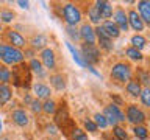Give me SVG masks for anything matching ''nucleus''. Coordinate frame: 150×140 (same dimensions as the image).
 Masks as SVG:
<instances>
[{
	"label": "nucleus",
	"instance_id": "obj_24",
	"mask_svg": "<svg viewBox=\"0 0 150 140\" xmlns=\"http://www.w3.org/2000/svg\"><path fill=\"white\" fill-rule=\"evenodd\" d=\"M30 67L35 73H38L39 76H44V70H42V64L38 59H31L30 61Z\"/></svg>",
	"mask_w": 150,
	"mask_h": 140
},
{
	"label": "nucleus",
	"instance_id": "obj_15",
	"mask_svg": "<svg viewBox=\"0 0 150 140\" xmlns=\"http://www.w3.org/2000/svg\"><path fill=\"white\" fill-rule=\"evenodd\" d=\"M33 90H35L38 98H49L50 97V87L45 86V84H41V83L35 84V86H33Z\"/></svg>",
	"mask_w": 150,
	"mask_h": 140
},
{
	"label": "nucleus",
	"instance_id": "obj_20",
	"mask_svg": "<svg viewBox=\"0 0 150 140\" xmlns=\"http://www.w3.org/2000/svg\"><path fill=\"white\" fill-rule=\"evenodd\" d=\"M127 92L130 93V95H133V97H138L141 95V84L138 81H130L128 84H127Z\"/></svg>",
	"mask_w": 150,
	"mask_h": 140
},
{
	"label": "nucleus",
	"instance_id": "obj_4",
	"mask_svg": "<svg viewBox=\"0 0 150 140\" xmlns=\"http://www.w3.org/2000/svg\"><path fill=\"white\" fill-rule=\"evenodd\" d=\"M63 16H64V20L67 22L69 27H75L80 20H81V13H80V9L75 6V5H72V3L64 5Z\"/></svg>",
	"mask_w": 150,
	"mask_h": 140
},
{
	"label": "nucleus",
	"instance_id": "obj_30",
	"mask_svg": "<svg viewBox=\"0 0 150 140\" xmlns=\"http://www.w3.org/2000/svg\"><path fill=\"white\" fill-rule=\"evenodd\" d=\"M105 118H106V121H108V125H112V126H116L117 125V118H116V115L112 114V112L108 109H105Z\"/></svg>",
	"mask_w": 150,
	"mask_h": 140
},
{
	"label": "nucleus",
	"instance_id": "obj_1",
	"mask_svg": "<svg viewBox=\"0 0 150 140\" xmlns=\"http://www.w3.org/2000/svg\"><path fill=\"white\" fill-rule=\"evenodd\" d=\"M0 59L5 64H19L23 61V53L16 47L0 45Z\"/></svg>",
	"mask_w": 150,
	"mask_h": 140
},
{
	"label": "nucleus",
	"instance_id": "obj_10",
	"mask_svg": "<svg viewBox=\"0 0 150 140\" xmlns=\"http://www.w3.org/2000/svg\"><path fill=\"white\" fill-rule=\"evenodd\" d=\"M128 22H130V25H131V28L133 30H136V31H142L144 30V23H142V19H141L139 16H138V13L136 11H130L128 13Z\"/></svg>",
	"mask_w": 150,
	"mask_h": 140
},
{
	"label": "nucleus",
	"instance_id": "obj_26",
	"mask_svg": "<svg viewBox=\"0 0 150 140\" xmlns=\"http://www.w3.org/2000/svg\"><path fill=\"white\" fill-rule=\"evenodd\" d=\"M127 56H128L130 59H133V61H141L142 59V53H141L139 50H136V48H127Z\"/></svg>",
	"mask_w": 150,
	"mask_h": 140
},
{
	"label": "nucleus",
	"instance_id": "obj_19",
	"mask_svg": "<svg viewBox=\"0 0 150 140\" xmlns=\"http://www.w3.org/2000/svg\"><path fill=\"white\" fill-rule=\"evenodd\" d=\"M9 98H11V89H9L6 84H2V86H0V104L8 103Z\"/></svg>",
	"mask_w": 150,
	"mask_h": 140
},
{
	"label": "nucleus",
	"instance_id": "obj_34",
	"mask_svg": "<svg viewBox=\"0 0 150 140\" xmlns=\"http://www.w3.org/2000/svg\"><path fill=\"white\" fill-rule=\"evenodd\" d=\"M94 31H96V34H97L98 39H111V37L108 36V33L105 31V28H103V27H97Z\"/></svg>",
	"mask_w": 150,
	"mask_h": 140
},
{
	"label": "nucleus",
	"instance_id": "obj_39",
	"mask_svg": "<svg viewBox=\"0 0 150 140\" xmlns=\"http://www.w3.org/2000/svg\"><path fill=\"white\" fill-rule=\"evenodd\" d=\"M30 106H31V111H33V112H39V111H42V104L39 103V100H33Z\"/></svg>",
	"mask_w": 150,
	"mask_h": 140
},
{
	"label": "nucleus",
	"instance_id": "obj_9",
	"mask_svg": "<svg viewBox=\"0 0 150 140\" xmlns=\"http://www.w3.org/2000/svg\"><path fill=\"white\" fill-rule=\"evenodd\" d=\"M41 59H42V62H44V65L47 69H55V53H53V50H50V48H44L42 50V53H41Z\"/></svg>",
	"mask_w": 150,
	"mask_h": 140
},
{
	"label": "nucleus",
	"instance_id": "obj_41",
	"mask_svg": "<svg viewBox=\"0 0 150 140\" xmlns=\"http://www.w3.org/2000/svg\"><path fill=\"white\" fill-rule=\"evenodd\" d=\"M83 134H84V132H83V131H81V129H78V128H75V129H74V132H72V137H74V139H78V137H80V135H83Z\"/></svg>",
	"mask_w": 150,
	"mask_h": 140
},
{
	"label": "nucleus",
	"instance_id": "obj_8",
	"mask_svg": "<svg viewBox=\"0 0 150 140\" xmlns=\"http://www.w3.org/2000/svg\"><path fill=\"white\" fill-rule=\"evenodd\" d=\"M114 23L117 25L120 31H127L128 30V19H127L125 13L122 11V9H117L114 13Z\"/></svg>",
	"mask_w": 150,
	"mask_h": 140
},
{
	"label": "nucleus",
	"instance_id": "obj_13",
	"mask_svg": "<svg viewBox=\"0 0 150 140\" xmlns=\"http://www.w3.org/2000/svg\"><path fill=\"white\" fill-rule=\"evenodd\" d=\"M138 8H139V13L142 16V19L147 23H150V2L141 0V2H138Z\"/></svg>",
	"mask_w": 150,
	"mask_h": 140
},
{
	"label": "nucleus",
	"instance_id": "obj_17",
	"mask_svg": "<svg viewBox=\"0 0 150 140\" xmlns=\"http://www.w3.org/2000/svg\"><path fill=\"white\" fill-rule=\"evenodd\" d=\"M50 83L56 90H64L66 89V83H64L63 75H53V76H50Z\"/></svg>",
	"mask_w": 150,
	"mask_h": 140
},
{
	"label": "nucleus",
	"instance_id": "obj_22",
	"mask_svg": "<svg viewBox=\"0 0 150 140\" xmlns=\"http://www.w3.org/2000/svg\"><path fill=\"white\" fill-rule=\"evenodd\" d=\"M131 44H133V48L136 50H142L144 47H145V39L142 36H139V34H136L131 37Z\"/></svg>",
	"mask_w": 150,
	"mask_h": 140
},
{
	"label": "nucleus",
	"instance_id": "obj_3",
	"mask_svg": "<svg viewBox=\"0 0 150 140\" xmlns=\"http://www.w3.org/2000/svg\"><path fill=\"white\" fill-rule=\"evenodd\" d=\"M81 58L84 61L86 65H92V64H97L100 61V51L96 45H91V44H84L81 47Z\"/></svg>",
	"mask_w": 150,
	"mask_h": 140
},
{
	"label": "nucleus",
	"instance_id": "obj_14",
	"mask_svg": "<svg viewBox=\"0 0 150 140\" xmlns=\"http://www.w3.org/2000/svg\"><path fill=\"white\" fill-rule=\"evenodd\" d=\"M13 120H14V123L19 125V126H27L28 125V117L25 114V111H22V109H17V111L13 112Z\"/></svg>",
	"mask_w": 150,
	"mask_h": 140
},
{
	"label": "nucleus",
	"instance_id": "obj_21",
	"mask_svg": "<svg viewBox=\"0 0 150 140\" xmlns=\"http://www.w3.org/2000/svg\"><path fill=\"white\" fill-rule=\"evenodd\" d=\"M47 44V37L44 34H39V36H35L33 37V41H31V45H33V48H42Z\"/></svg>",
	"mask_w": 150,
	"mask_h": 140
},
{
	"label": "nucleus",
	"instance_id": "obj_48",
	"mask_svg": "<svg viewBox=\"0 0 150 140\" xmlns=\"http://www.w3.org/2000/svg\"><path fill=\"white\" fill-rule=\"evenodd\" d=\"M0 31H2V27H0Z\"/></svg>",
	"mask_w": 150,
	"mask_h": 140
},
{
	"label": "nucleus",
	"instance_id": "obj_33",
	"mask_svg": "<svg viewBox=\"0 0 150 140\" xmlns=\"http://www.w3.org/2000/svg\"><path fill=\"white\" fill-rule=\"evenodd\" d=\"M114 134H116V139H119V140H127V139H128L125 129L119 128V126H116V128H114Z\"/></svg>",
	"mask_w": 150,
	"mask_h": 140
},
{
	"label": "nucleus",
	"instance_id": "obj_32",
	"mask_svg": "<svg viewBox=\"0 0 150 140\" xmlns=\"http://www.w3.org/2000/svg\"><path fill=\"white\" fill-rule=\"evenodd\" d=\"M141 100H142V103L145 106H149L150 107V89H144L142 92H141Z\"/></svg>",
	"mask_w": 150,
	"mask_h": 140
},
{
	"label": "nucleus",
	"instance_id": "obj_42",
	"mask_svg": "<svg viewBox=\"0 0 150 140\" xmlns=\"http://www.w3.org/2000/svg\"><path fill=\"white\" fill-rule=\"evenodd\" d=\"M47 131H49L50 134H56V132H58V131H56V128H55L53 125H49V126H47Z\"/></svg>",
	"mask_w": 150,
	"mask_h": 140
},
{
	"label": "nucleus",
	"instance_id": "obj_35",
	"mask_svg": "<svg viewBox=\"0 0 150 140\" xmlns=\"http://www.w3.org/2000/svg\"><path fill=\"white\" fill-rule=\"evenodd\" d=\"M13 17H14L13 11H2V13H0V19H2L3 22H11Z\"/></svg>",
	"mask_w": 150,
	"mask_h": 140
},
{
	"label": "nucleus",
	"instance_id": "obj_12",
	"mask_svg": "<svg viewBox=\"0 0 150 140\" xmlns=\"http://www.w3.org/2000/svg\"><path fill=\"white\" fill-rule=\"evenodd\" d=\"M8 39L13 44V47H16V48H19V47H25V44H27L25 37L21 36L17 31H13V30L8 31Z\"/></svg>",
	"mask_w": 150,
	"mask_h": 140
},
{
	"label": "nucleus",
	"instance_id": "obj_29",
	"mask_svg": "<svg viewBox=\"0 0 150 140\" xmlns=\"http://www.w3.org/2000/svg\"><path fill=\"white\" fill-rule=\"evenodd\" d=\"M94 123L97 125V128H98V126H100V128H106V126H108V121L105 118V115H100V114L94 115Z\"/></svg>",
	"mask_w": 150,
	"mask_h": 140
},
{
	"label": "nucleus",
	"instance_id": "obj_36",
	"mask_svg": "<svg viewBox=\"0 0 150 140\" xmlns=\"http://www.w3.org/2000/svg\"><path fill=\"white\" fill-rule=\"evenodd\" d=\"M64 120H67V112H66V109H64V112H63V109H61L58 114H56V123L61 125Z\"/></svg>",
	"mask_w": 150,
	"mask_h": 140
},
{
	"label": "nucleus",
	"instance_id": "obj_37",
	"mask_svg": "<svg viewBox=\"0 0 150 140\" xmlns=\"http://www.w3.org/2000/svg\"><path fill=\"white\" fill-rule=\"evenodd\" d=\"M84 128H86L88 131H91V132H96V131H97V125L94 123L92 120H86V121H84Z\"/></svg>",
	"mask_w": 150,
	"mask_h": 140
},
{
	"label": "nucleus",
	"instance_id": "obj_44",
	"mask_svg": "<svg viewBox=\"0 0 150 140\" xmlns=\"http://www.w3.org/2000/svg\"><path fill=\"white\" fill-rule=\"evenodd\" d=\"M88 69H89V70H91V72H92L94 75H97V76H100V73H98V72H97V70H96V69H94V67H92V65H88Z\"/></svg>",
	"mask_w": 150,
	"mask_h": 140
},
{
	"label": "nucleus",
	"instance_id": "obj_16",
	"mask_svg": "<svg viewBox=\"0 0 150 140\" xmlns=\"http://www.w3.org/2000/svg\"><path fill=\"white\" fill-rule=\"evenodd\" d=\"M103 28H105V31L108 33V36H110V37H117L120 34V30L117 28L116 23L111 22V20H106L105 23H103Z\"/></svg>",
	"mask_w": 150,
	"mask_h": 140
},
{
	"label": "nucleus",
	"instance_id": "obj_45",
	"mask_svg": "<svg viewBox=\"0 0 150 140\" xmlns=\"http://www.w3.org/2000/svg\"><path fill=\"white\" fill-rule=\"evenodd\" d=\"M75 140H89V139H88V135H86V134H83V135H80V137H78V139H75Z\"/></svg>",
	"mask_w": 150,
	"mask_h": 140
},
{
	"label": "nucleus",
	"instance_id": "obj_38",
	"mask_svg": "<svg viewBox=\"0 0 150 140\" xmlns=\"http://www.w3.org/2000/svg\"><path fill=\"white\" fill-rule=\"evenodd\" d=\"M67 33H69V36L72 37V39H80V31L77 30V28L69 27V28H67Z\"/></svg>",
	"mask_w": 150,
	"mask_h": 140
},
{
	"label": "nucleus",
	"instance_id": "obj_18",
	"mask_svg": "<svg viewBox=\"0 0 150 140\" xmlns=\"http://www.w3.org/2000/svg\"><path fill=\"white\" fill-rule=\"evenodd\" d=\"M66 45H67L69 51L72 53V58H74V61H75V62H77L78 65H81V67H84L86 64H84V61H83V58H81V55L78 53V50L75 48V47H74L72 44H70V42H66Z\"/></svg>",
	"mask_w": 150,
	"mask_h": 140
},
{
	"label": "nucleus",
	"instance_id": "obj_5",
	"mask_svg": "<svg viewBox=\"0 0 150 140\" xmlns=\"http://www.w3.org/2000/svg\"><path fill=\"white\" fill-rule=\"evenodd\" d=\"M13 76H14V84H16V86H21V81H23V86H28L25 78L30 81V70H28L27 65H21V67L14 69Z\"/></svg>",
	"mask_w": 150,
	"mask_h": 140
},
{
	"label": "nucleus",
	"instance_id": "obj_23",
	"mask_svg": "<svg viewBox=\"0 0 150 140\" xmlns=\"http://www.w3.org/2000/svg\"><path fill=\"white\" fill-rule=\"evenodd\" d=\"M0 81L3 84H8L11 81V72H9V69H6L5 65H0Z\"/></svg>",
	"mask_w": 150,
	"mask_h": 140
},
{
	"label": "nucleus",
	"instance_id": "obj_46",
	"mask_svg": "<svg viewBox=\"0 0 150 140\" xmlns=\"http://www.w3.org/2000/svg\"><path fill=\"white\" fill-rule=\"evenodd\" d=\"M2 129H3V125H2V121H0V132H2Z\"/></svg>",
	"mask_w": 150,
	"mask_h": 140
},
{
	"label": "nucleus",
	"instance_id": "obj_25",
	"mask_svg": "<svg viewBox=\"0 0 150 140\" xmlns=\"http://www.w3.org/2000/svg\"><path fill=\"white\" fill-rule=\"evenodd\" d=\"M88 14H89V19H91L94 23H98V22L102 20V16H100V13L97 11V8H96V6H91V8H89Z\"/></svg>",
	"mask_w": 150,
	"mask_h": 140
},
{
	"label": "nucleus",
	"instance_id": "obj_2",
	"mask_svg": "<svg viewBox=\"0 0 150 140\" xmlns=\"http://www.w3.org/2000/svg\"><path fill=\"white\" fill-rule=\"evenodd\" d=\"M111 78L116 79V81H119V83L130 81V78H131V67L128 64H124V62H119V64L112 65Z\"/></svg>",
	"mask_w": 150,
	"mask_h": 140
},
{
	"label": "nucleus",
	"instance_id": "obj_40",
	"mask_svg": "<svg viewBox=\"0 0 150 140\" xmlns=\"http://www.w3.org/2000/svg\"><path fill=\"white\" fill-rule=\"evenodd\" d=\"M139 78H141V81H142L145 86H149V84H150V76L144 72V70H141V72H139Z\"/></svg>",
	"mask_w": 150,
	"mask_h": 140
},
{
	"label": "nucleus",
	"instance_id": "obj_11",
	"mask_svg": "<svg viewBox=\"0 0 150 140\" xmlns=\"http://www.w3.org/2000/svg\"><path fill=\"white\" fill-rule=\"evenodd\" d=\"M96 8H97V11L100 13V16L102 19H108V17H111V14H112V6L108 2H103V0H98V2H96Z\"/></svg>",
	"mask_w": 150,
	"mask_h": 140
},
{
	"label": "nucleus",
	"instance_id": "obj_43",
	"mask_svg": "<svg viewBox=\"0 0 150 140\" xmlns=\"http://www.w3.org/2000/svg\"><path fill=\"white\" fill-rule=\"evenodd\" d=\"M17 3H19V6H21V8H25V9L28 8V2H23V0H19Z\"/></svg>",
	"mask_w": 150,
	"mask_h": 140
},
{
	"label": "nucleus",
	"instance_id": "obj_27",
	"mask_svg": "<svg viewBox=\"0 0 150 140\" xmlns=\"http://www.w3.org/2000/svg\"><path fill=\"white\" fill-rule=\"evenodd\" d=\"M42 111L47 112V114H53V112L56 111V104H55V101H52V100H47L44 104H42Z\"/></svg>",
	"mask_w": 150,
	"mask_h": 140
},
{
	"label": "nucleus",
	"instance_id": "obj_47",
	"mask_svg": "<svg viewBox=\"0 0 150 140\" xmlns=\"http://www.w3.org/2000/svg\"><path fill=\"white\" fill-rule=\"evenodd\" d=\"M112 140H119V139H112Z\"/></svg>",
	"mask_w": 150,
	"mask_h": 140
},
{
	"label": "nucleus",
	"instance_id": "obj_31",
	"mask_svg": "<svg viewBox=\"0 0 150 140\" xmlns=\"http://www.w3.org/2000/svg\"><path fill=\"white\" fill-rule=\"evenodd\" d=\"M134 131V134H136V137H139V139H147V135H149V132H147V129L144 128V126H136V128L133 129Z\"/></svg>",
	"mask_w": 150,
	"mask_h": 140
},
{
	"label": "nucleus",
	"instance_id": "obj_7",
	"mask_svg": "<svg viewBox=\"0 0 150 140\" xmlns=\"http://www.w3.org/2000/svg\"><path fill=\"white\" fill-rule=\"evenodd\" d=\"M80 37L86 42V44H91L94 45V42H96V31L92 30V27L91 25H83L81 27V30H80Z\"/></svg>",
	"mask_w": 150,
	"mask_h": 140
},
{
	"label": "nucleus",
	"instance_id": "obj_28",
	"mask_svg": "<svg viewBox=\"0 0 150 140\" xmlns=\"http://www.w3.org/2000/svg\"><path fill=\"white\" fill-rule=\"evenodd\" d=\"M108 109H110L112 114L116 115V118H117V121H124L125 120V115L122 114V111L119 109V107H117L116 104H111V106H108Z\"/></svg>",
	"mask_w": 150,
	"mask_h": 140
},
{
	"label": "nucleus",
	"instance_id": "obj_6",
	"mask_svg": "<svg viewBox=\"0 0 150 140\" xmlns=\"http://www.w3.org/2000/svg\"><path fill=\"white\" fill-rule=\"evenodd\" d=\"M127 118L134 125H141V123H144L145 115L142 114V111L138 109L136 106H128V109H127Z\"/></svg>",
	"mask_w": 150,
	"mask_h": 140
}]
</instances>
